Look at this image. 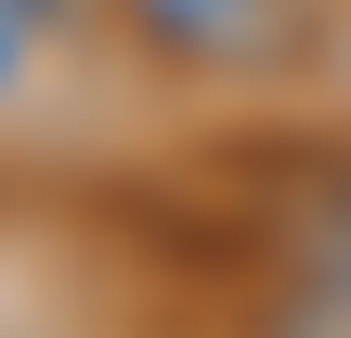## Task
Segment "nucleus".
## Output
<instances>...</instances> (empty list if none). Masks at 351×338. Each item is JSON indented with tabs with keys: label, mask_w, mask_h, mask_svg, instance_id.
<instances>
[{
	"label": "nucleus",
	"mask_w": 351,
	"mask_h": 338,
	"mask_svg": "<svg viewBox=\"0 0 351 338\" xmlns=\"http://www.w3.org/2000/svg\"><path fill=\"white\" fill-rule=\"evenodd\" d=\"M117 26L169 65H274L300 0H117Z\"/></svg>",
	"instance_id": "f257e3e1"
},
{
	"label": "nucleus",
	"mask_w": 351,
	"mask_h": 338,
	"mask_svg": "<svg viewBox=\"0 0 351 338\" xmlns=\"http://www.w3.org/2000/svg\"><path fill=\"white\" fill-rule=\"evenodd\" d=\"M339 221H351V182H339Z\"/></svg>",
	"instance_id": "20e7f679"
},
{
	"label": "nucleus",
	"mask_w": 351,
	"mask_h": 338,
	"mask_svg": "<svg viewBox=\"0 0 351 338\" xmlns=\"http://www.w3.org/2000/svg\"><path fill=\"white\" fill-rule=\"evenodd\" d=\"M287 338H351V221H339V248L313 261V287H300V313H287Z\"/></svg>",
	"instance_id": "f03ea898"
},
{
	"label": "nucleus",
	"mask_w": 351,
	"mask_h": 338,
	"mask_svg": "<svg viewBox=\"0 0 351 338\" xmlns=\"http://www.w3.org/2000/svg\"><path fill=\"white\" fill-rule=\"evenodd\" d=\"M52 13H65V0H0V104L26 91V65H39V39H52Z\"/></svg>",
	"instance_id": "7ed1b4c3"
}]
</instances>
